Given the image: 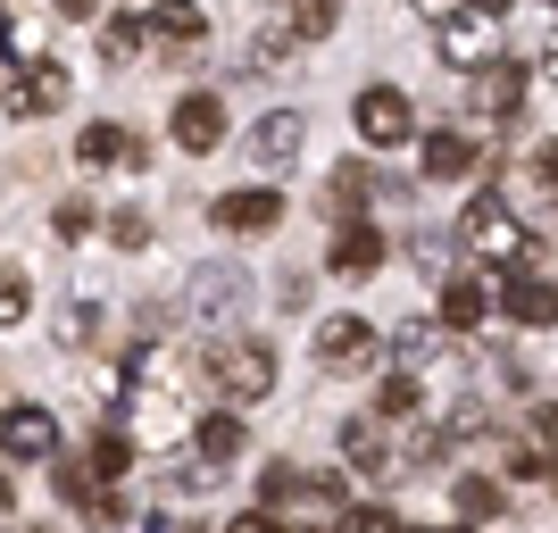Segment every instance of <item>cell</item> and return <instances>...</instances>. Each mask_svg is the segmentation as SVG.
<instances>
[{"instance_id": "cell-18", "label": "cell", "mask_w": 558, "mask_h": 533, "mask_svg": "<svg viewBox=\"0 0 558 533\" xmlns=\"http://www.w3.org/2000/svg\"><path fill=\"white\" fill-rule=\"evenodd\" d=\"M75 159L84 167H142V150H134L125 125H84V134H75Z\"/></svg>"}, {"instance_id": "cell-20", "label": "cell", "mask_w": 558, "mask_h": 533, "mask_svg": "<svg viewBox=\"0 0 558 533\" xmlns=\"http://www.w3.org/2000/svg\"><path fill=\"white\" fill-rule=\"evenodd\" d=\"M484 308H492V292L475 276H450L442 283V325L450 334H475V325H484Z\"/></svg>"}, {"instance_id": "cell-16", "label": "cell", "mask_w": 558, "mask_h": 533, "mask_svg": "<svg viewBox=\"0 0 558 533\" xmlns=\"http://www.w3.org/2000/svg\"><path fill=\"white\" fill-rule=\"evenodd\" d=\"M201 34H209L201 0H159V9H150V43H159V50H192Z\"/></svg>"}, {"instance_id": "cell-24", "label": "cell", "mask_w": 558, "mask_h": 533, "mask_svg": "<svg viewBox=\"0 0 558 533\" xmlns=\"http://www.w3.org/2000/svg\"><path fill=\"white\" fill-rule=\"evenodd\" d=\"M442 334H450V325H425V317H409V325L392 334V350L409 359V367H425V359H442Z\"/></svg>"}, {"instance_id": "cell-31", "label": "cell", "mask_w": 558, "mask_h": 533, "mask_svg": "<svg viewBox=\"0 0 558 533\" xmlns=\"http://www.w3.org/2000/svg\"><path fill=\"white\" fill-rule=\"evenodd\" d=\"M375 400H384V417H417V384H409V375H392Z\"/></svg>"}, {"instance_id": "cell-4", "label": "cell", "mask_w": 558, "mask_h": 533, "mask_svg": "<svg viewBox=\"0 0 558 533\" xmlns=\"http://www.w3.org/2000/svg\"><path fill=\"white\" fill-rule=\"evenodd\" d=\"M350 125H359L367 150H400V142L417 134V109H409V93H392V84H367V93L350 100Z\"/></svg>"}, {"instance_id": "cell-22", "label": "cell", "mask_w": 558, "mask_h": 533, "mask_svg": "<svg viewBox=\"0 0 558 533\" xmlns=\"http://www.w3.org/2000/svg\"><path fill=\"white\" fill-rule=\"evenodd\" d=\"M342 459H350V475H367V484H375V475H384V434H375L367 417H350L342 425Z\"/></svg>"}, {"instance_id": "cell-13", "label": "cell", "mask_w": 558, "mask_h": 533, "mask_svg": "<svg viewBox=\"0 0 558 533\" xmlns=\"http://www.w3.org/2000/svg\"><path fill=\"white\" fill-rule=\"evenodd\" d=\"M475 167H484V142L475 134H459V125H434V134H425V175H434V184H459Z\"/></svg>"}, {"instance_id": "cell-11", "label": "cell", "mask_w": 558, "mask_h": 533, "mask_svg": "<svg viewBox=\"0 0 558 533\" xmlns=\"http://www.w3.org/2000/svg\"><path fill=\"white\" fill-rule=\"evenodd\" d=\"M209 217H217L226 233H276V226H283V192H267V184H251V192H217Z\"/></svg>"}, {"instance_id": "cell-32", "label": "cell", "mask_w": 558, "mask_h": 533, "mask_svg": "<svg viewBox=\"0 0 558 533\" xmlns=\"http://www.w3.org/2000/svg\"><path fill=\"white\" fill-rule=\"evenodd\" d=\"M59 233L84 242V233H93V201H59Z\"/></svg>"}, {"instance_id": "cell-25", "label": "cell", "mask_w": 558, "mask_h": 533, "mask_svg": "<svg viewBox=\"0 0 558 533\" xmlns=\"http://www.w3.org/2000/svg\"><path fill=\"white\" fill-rule=\"evenodd\" d=\"M84 459H93L100 484H117V475L134 467V441H125V434H93V450H84Z\"/></svg>"}, {"instance_id": "cell-7", "label": "cell", "mask_w": 558, "mask_h": 533, "mask_svg": "<svg viewBox=\"0 0 558 533\" xmlns=\"http://www.w3.org/2000/svg\"><path fill=\"white\" fill-rule=\"evenodd\" d=\"M317 359H326L333 375H367L375 359H384V334H375L367 317H326V334H317Z\"/></svg>"}, {"instance_id": "cell-29", "label": "cell", "mask_w": 558, "mask_h": 533, "mask_svg": "<svg viewBox=\"0 0 558 533\" xmlns=\"http://www.w3.org/2000/svg\"><path fill=\"white\" fill-rule=\"evenodd\" d=\"M109 242H117V251H142V242H150V217H142V209H117L109 217Z\"/></svg>"}, {"instance_id": "cell-33", "label": "cell", "mask_w": 558, "mask_h": 533, "mask_svg": "<svg viewBox=\"0 0 558 533\" xmlns=\"http://www.w3.org/2000/svg\"><path fill=\"white\" fill-rule=\"evenodd\" d=\"M509 467H517V475H558V459H550V450H542V441H525V450H509Z\"/></svg>"}, {"instance_id": "cell-2", "label": "cell", "mask_w": 558, "mask_h": 533, "mask_svg": "<svg viewBox=\"0 0 558 533\" xmlns=\"http://www.w3.org/2000/svg\"><path fill=\"white\" fill-rule=\"evenodd\" d=\"M500 25H509V0H459L450 17H434V50H442L450 68H475L500 43Z\"/></svg>"}, {"instance_id": "cell-28", "label": "cell", "mask_w": 558, "mask_h": 533, "mask_svg": "<svg viewBox=\"0 0 558 533\" xmlns=\"http://www.w3.org/2000/svg\"><path fill=\"white\" fill-rule=\"evenodd\" d=\"M25 308H34V292H25V276H17V267H0V325H17Z\"/></svg>"}, {"instance_id": "cell-10", "label": "cell", "mask_w": 558, "mask_h": 533, "mask_svg": "<svg viewBox=\"0 0 558 533\" xmlns=\"http://www.w3.org/2000/svg\"><path fill=\"white\" fill-rule=\"evenodd\" d=\"M242 308H251V276H242V267H201V276H192V317L233 325Z\"/></svg>"}, {"instance_id": "cell-23", "label": "cell", "mask_w": 558, "mask_h": 533, "mask_svg": "<svg viewBox=\"0 0 558 533\" xmlns=\"http://www.w3.org/2000/svg\"><path fill=\"white\" fill-rule=\"evenodd\" d=\"M283 25H292L301 43H326L333 25H342V0H283Z\"/></svg>"}, {"instance_id": "cell-21", "label": "cell", "mask_w": 558, "mask_h": 533, "mask_svg": "<svg viewBox=\"0 0 558 533\" xmlns=\"http://www.w3.org/2000/svg\"><path fill=\"white\" fill-rule=\"evenodd\" d=\"M450 500H459V517H466V525H492V517L509 509V492L492 484V475H459V492H450Z\"/></svg>"}, {"instance_id": "cell-1", "label": "cell", "mask_w": 558, "mask_h": 533, "mask_svg": "<svg viewBox=\"0 0 558 533\" xmlns=\"http://www.w3.org/2000/svg\"><path fill=\"white\" fill-rule=\"evenodd\" d=\"M201 367H209V384L233 400V409H251V400L276 392V350H267V342H209V350H201Z\"/></svg>"}, {"instance_id": "cell-36", "label": "cell", "mask_w": 558, "mask_h": 533, "mask_svg": "<svg viewBox=\"0 0 558 533\" xmlns=\"http://www.w3.org/2000/svg\"><path fill=\"white\" fill-rule=\"evenodd\" d=\"M542 75H558V34H550V59H542Z\"/></svg>"}, {"instance_id": "cell-5", "label": "cell", "mask_w": 558, "mask_h": 533, "mask_svg": "<svg viewBox=\"0 0 558 533\" xmlns=\"http://www.w3.org/2000/svg\"><path fill=\"white\" fill-rule=\"evenodd\" d=\"M459 242H466L475 258H517V251H525V217H517L500 192H484V201L459 217Z\"/></svg>"}, {"instance_id": "cell-12", "label": "cell", "mask_w": 558, "mask_h": 533, "mask_svg": "<svg viewBox=\"0 0 558 533\" xmlns=\"http://www.w3.org/2000/svg\"><path fill=\"white\" fill-rule=\"evenodd\" d=\"M0 450L17 467L50 459V450H59V417H50V409H0Z\"/></svg>"}, {"instance_id": "cell-3", "label": "cell", "mask_w": 558, "mask_h": 533, "mask_svg": "<svg viewBox=\"0 0 558 533\" xmlns=\"http://www.w3.org/2000/svg\"><path fill=\"white\" fill-rule=\"evenodd\" d=\"M68 93H75V75L59 68V59H43V50H34V59H17V75H9V84H0V109L17 117H50V109H68Z\"/></svg>"}, {"instance_id": "cell-27", "label": "cell", "mask_w": 558, "mask_h": 533, "mask_svg": "<svg viewBox=\"0 0 558 533\" xmlns=\"http://www.w3.org/2000/svg\"><path fill=\"white\" fill-rule=\"evenodd\" d=\"M93 334H100V308H93V301H75L68 317H59V342H68V350H84Z\"/></svg>"}, {"instance_id": "cell-35", "label": "cell", "mask_w": 558, "mask_h": 533, "mask_svg": "<svg viewBox=\"0 0 558 533\" xmlns=\"http://www.w3.org/2000/svg\"><path fill=\"white\" fill-rule=\"evenodd\" d=\"M417 9H425V17H450V9H459V0H417Z\"/></svg>"}, {"instance_id": "cell-6", "label": "cell", "mask_w": 558, "mask_h": 533, "mask_svg": "<svg viewBox=\"0 0 558 533\" xmlns=\"http://www.w3.org/2000/svg\"><path fill=\"white\" fill-rule=\"evenodd\" d=\"M466 109L484 117V125L517 117V109H525V68H509V59H475V68H466Z\"/></svg>"}, {"instance_id": "cell-9", "label": "cell", "mask_w": 558, "mask_h": 533, "mask_svg": "<svg viewBox=\"0 0 558 533\" xmlns=\"http://www.w3.org/2000/svg\"><path fill=\"white\" fill-rule=\"evenodd\" d=\"M301 142H308V117L301 109H267L251 125V159L267 167V175H283V167H301Z\"/></svg>"}, {"instance_id": "cell-26", "label": "cell", "mask_w": 558, "mask_h": 533, "mask_svg": "<svg viewBox=\"0 0 558 533\" xmlns=\"http://www.w3.org/2000/svg\"><path fill=\"white\" fill-rule=\"evenodd\" d=\"M359 192H367V159H350V167H333V217H359Z\"/></svg>"}, {"instance_id": "cell-30", "label": "cell", "mask_w": 558, "mask_h": 533, "mask_svg": "<svg viewBox=\"0 0 558 533\" xmlns=\"http://www.w3.org/2000/svg\"><path fill=\"white\" fill-rule=\"evenodd\" d=\"M0 50H9V59H34V25H25L17 9H0Z\"/></svg>"}, {"instance_id": "cell-19", "label": "cell", "mask_w": 558, "mask_h": 533, "mask_svg": "<svg viewBox=\"0 0 558 533\" xmlns=\"http://www.w3.org/2000/svg\"><path fill=\"white\" fill-rule=\"evenodd\" d=\"M142 50H150V17H134V9H117V17L100 25V59H109V68H134Z\"/></svg>"}, {"instance_id": "cell-14", "label": "cell", "mask_w": 558, "mask_h": 533, "mask_svg": "<svg viewBox=\"0 0 558 533\" xmlns=\"http://www.w3.org/2000/svg\"><path fill=\"white\" fill-rule=\"evenodd\" d=\"M500 308H509L517 325H558V276H500Z\"/></svg>"}, {"instance_id": "cell-15", "label": "cell", "mask_w": 558, "mask_h": 533, "mask_svg": "<svg viewBox=\"0 0 558 533\" xmlns=\"http://www.w3.org/2000/svg\"><path fill=\"white\" fill-rule=\"evenodd\" d=\"M326 267H333V276H342V283H367L375 267H384V233L350 217V226L333 233V258H326Z\"/></svg>"}, {"instance_id": "cell-34", "label": "cell", "mask_w": 558, "mask_h": 533, "mask_svg": "<svg viewBox=\"0 0 558 533\" xmlns=\"http://www.w3.org/2000/svg\"><path fill=\"white\" fill-rule=\"evenodd\" d=\"M100 0H59V17H93Z\"/></svg>"}, {"instance_id": "cell-8", "label": "cell", "mask_w": 558, "mask_h": 533, "mask_svg": "<svg viewBox=\"0 0 558 533\" xmlns=\"http://www.w3.org/2000/svg\"><path fill=\"white\" fill-rule=\"evenodd\" d=\"M167 134H175V150L209 159L217 142H226V100H217V93H184V100H175V117H167Z\"/></svg>"}, {"instance_id": "cell-17", "label": "cell", "mask_w": 558, "mask_h": 533, "mask_svg": "<svg viewBox=\"0 0 558 533\" xmlns=\"http://www.w3.org/2000/svg\"><path fill=\"white\" fill-rule=\"evenodd\" d=\"M242 441H251V434H242V417H233V409H209V417L192 425V450H201L209 467H233V459H242Z\"/></svg>"}]
</instances>
